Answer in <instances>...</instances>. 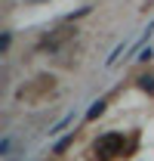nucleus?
Listing matches in <instances>:
<instances>
[{"mask_svg":"<svg viewBox=\"0 0 154 161\" xmlns=\"http://www.w3.org/2000/svg\"><path fill=\"white\" fill-rule=\"evenodd\" d=\"M120 146H123V136L120 133H105L102 140H96L93 152H96V158H111V155L120 152Z\"/></svg>","mask_w":154,"mask_h":161,"instance_id":"1","label":"nucleus"},{"mask_svg":"<svg viewBox=\"0 0 154 161\" xmlns=\"http://www.w3.org/2000/svg\"><path fill=\"white\" fill-rule=\"evenodd\" d=\"M74 118H77L74 112H68V115H65V118H62V121H59V124H56V127L49 130V136H53V133H59V130H65V127H68V124H71V121H74Z\"/></svg>","mask_w":154,"mask_h":161,"instance_id":"2","label":"nucleus"},{"mask_svg":"<svg viewBox=\"0 0 154 161\" xmlns=\"http://www.w3.org/2000/svg\"><path fill=\"white\" fill-rule=\"evenodd\" d=\"M102 105H105V102H102V99H99V102H93V108L86 112V118H96L99 112H102Z\"/></svg>","mask_w":154,"mask_h":161,"instance_id":"3","label":"nucleus"}]
</instances>
